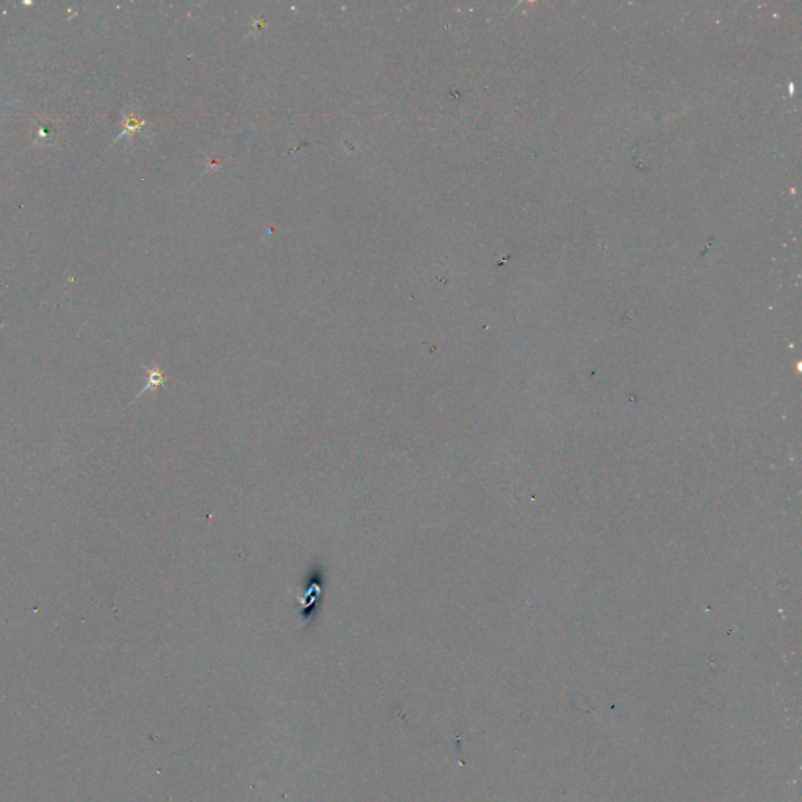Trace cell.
Segmentation results:
<instances>
[{
	"label": "cell",
	"instance_id": "1",
	"mask_svg": "<svg viewBox=\"0 0 802 802\" xmlns=\"http://www.w3.org/2000/svg\"><path fill=\"white\" fill-rule=\"evenodd\" d=\"M163 384H165V380H163L162 371L159 368H152V370H149V384L146 385L143 392L149 389L151 385H163Z\"/></svg>",
	"mask_w": 802,
	"mask_h": 802
},
{
	"label": "cell",
	"instance_id": "2",
	"mask_svg": "<svg viewBox=\"0 0 802 802\" xmlns=\"http://www.w3.org/2000/svg\"><path fill=\"white\" fill-rule=\"evenodd\" d=\"M141 125H143V123H138L137 120H133V118H129V120L125 121V130H124V133H125V132L138 130V129L141 128ZM124 133H123V135H124ZM123 135H121V137H123Z\"/></svg>",
	"mask_w": 802,
	"mask_h": 802
}]
</instances>
